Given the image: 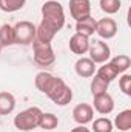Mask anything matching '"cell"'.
Wrapping results in <instances>:
<instances>
[{
	"label": "cell",
	"instance_id": "obj_8",
	"mask_svg": "<svg viewBox=\"0 0 131 132\" xmlns=\"http://www.w3.org/2000/svg\"><path fill=\"white\" fill-rule=\"evenodd\" d=\"M72 118L77 125H88L94 120V109L88 103H80L72 109Z\"/></svg>",
	"mask_w": 131,
	"mask_h": 132
},
{
	"label": "cell",
	"instance_id": "obj_10",
	"mask_svg": "<svg viewBox=\"0 0 131 132\" xmlns=\"http://www.w3.org/2000/svg\"><path fill=\"white\" fill-rule=\"evenodd\" d=\"M93 103H94L93 109L97 111L99 114H102V115H108V114H111L114 111V100H113V97L108 92L94 95V101Z\"/></svg>",
	"mask_w": 131,
	"mask_h": 132
},
{
	"label": "cell",
	"instance_id": "obj_19",
	"mask_svg": "<svg viewBox=\"0 0 131 132\" xmlns=\"http://www.w3.org/2000/svg\"><path fill=\"white\" fill-rule=\"evenodd\" d=\"M103 66H100L97 69V72H96V75L100 77L102 80H105V81H108V83H111L119 74H117V71L114 69V66L111 65V63H102Z\"/></svg>",
	"mask_w": 131,
	"mask_h": 132
},
{
	"label": "cell",
	"instance_id": "obj_23",
	"mask_svg": "<svg viewBox=\"0 0 131 132\" xmlns=\"http://www.w3.org/2000/svg\"><path fill=\"white\" fill-rule=\"evenodd\" d=\"M90 88H91V94H93V97H94V95H99V94L106 92L108 88H110V83L105 81V80H102L97 75H94V78L91 80V86H90Z\"/></svg>",
	"mask_w": 131,
	"mask_h": 132
},
{
	"label": "cell",
	"instance_id": "obj_9",
	"mask_svg": "<svg viewBox=\"0 0 131 132\" xmlns=\"http://www.w3.org/2000/svg\"><path fill=\"white\" fill-rule=\"evenodd\" d=\"M71 17L77 22L91 15V2L90 0H69Z\"/></svg>",
	"mask_w": 131,
	"mask_h": 132
},
{
	"label": "cell",
	"instance_id": "obj_25",
	"mask_svg": "<svg viewBox=\"0 0 131 132\" xmlns=\"http://www.w3.org/2000/svg\"><path fill=\"white\" fill-rule=\"evenodd\" d=\"M71 132H91V131H90L88 128H85L83 125H79L77 128H72V129H71Z\"/></svg>",
	"mask_w": 131,
	"mask_h": 132
},
{
	"label": "cell",
	"instance_id": "obj_3",
	"mask_svg": "<svg viewBox=\"0 0 131 132\" xmlns=\"http://www.w3.org/2000/svg\"><path fill=\"white\" fill-rule=\"evenodd\" d=\"M42 115V111L40 108L33 106V108H28L22 112H19L16 117H14V126L19 129V131L28 132L33 131L34 128L39 126V118Z\"/></svg>",
	"mask_w": 131,
	"mask_h": 132
},
{
	"label": "cell",
	"instance_id": "obj_2",
	"mask_svg": "<svg viewBox=\"0 0 131 132\" xmlns=\"http://www.w3.org/2000/svg\"><path fill=\"white\" fill-rule=\"evenodd\" d=\"M42 22H45L46 25L53 26L54 29L60 31L65 25V11L62 3H59L57 0H48L42 5Z\"/></svg>",
	"mask_w": 131,
	"mask_h": 132
},
{
	"label": "cell",
	"instance_id": "obj_24",
	"mask_svg": "<svg viewBox=\"0 0 131 132\" xmlns=\"http://www.w3.org/2000/svg\"><path fill=\"white\" fill-rule=\"evenodd\" d=\"M119 88L125 95H131V75L130 74H123L119 80Z\"/></svg>",
	"mask_w": 131,
	"mask_h": 132
},
{
	"label": "cell",
	"instance_id": "obj_17",
	"mask_svg": "<svg viewBox=\"0 0 131 132\" xmlns=\"http://www.w3.org/2000/svg\"><path fill=\"white\" fill-rule=\"evenodd\" d=\"M14 43V29L11 25L5 23L0 26V48H8Z\"/></svg>",
	"mask_w": 131,
	"mask_h": 132
},
{
	"label": "cell",
	"instance_id": "obj_22",
	"mask_svg": "<svg viewBox=\"0 0 131 132\" xmlns=\"http://www.w3.org/2000/svg\"><path fill=\"white\" fill-rule=\"evenodd\" d=\"M99 5H100V9L105 14H116L122 8L120 0H99Z\"/></svg>",
	"mask_w": 131,
	"mask_h": 132
},
{
	"label": "cell",
	"instance_id": "obj_5",
	"mask_svg": "<svg viewBox=\"0 0 131 132\" xmlns=\"http://www.w3.org/2000/svg\"><path fill=\"white\" fill-rule=\"evenodd\" d=\"M31 45L34 51V62L39 66H51L56 62V54L53 51L51 42H40L35 38Z\"/></svg>",
	"mask_w": 131,
	"mask_h": 132
},
{
	"label": "cell",
	"instance_id": "obj_14",
	"mask_svg": "<svg viewBox=\"0 0 131 132\" xmlns=\"http://www.w3.org/2000/svg\"><path fill=\"white\" fill-rule=\"evenodd\" d=\"M16 109V98L11 92L2 91L0 92V115H8Z\"/></svg>",
	"mask_w": 131,
	"mask_h": 132
},
{
	"label": "cell",
	"instance_id": "obj_16",
	"mask_svg": "<svg viewBox=\"0 0 131 132\" xmlns=\"http://www.w3.org/2000/svg\"><path fill=\"white\" fill-rule=\"evenodd\" d=\"M59 126V118L57 115L51 114V112H42L40 118H39V126L37 128H42L43 131H53Z\"/></svg>",
	"mask_w": 131,
	"mask_h": 132
},
{
	"label": "cell",
	"instance_id": "obj_21",
	"mask_svg": "<svg viewBox=\"0 0 131 132\" xmlns=\"http://www.w3.org/2000/svg\"><path fill=\"white\" fill-rule=\"evenodd\" d=\"M113 129H114L113 121L106 117H100L93 121V131L91 132H113Z\"/></svg>",
	"mask_w": 131,
	"mask_h": 132
},
{
	"label": "cell",
	"instance_id": "obj_7",
	"mask_svg": "<svg viewBox=\"0 0 131 132\" xmlns=\"http://www.w3.org/2000/svg\"><path fill=\"white\" fill-rule=\"evenodd\" d=\"M117 31H119V28H117V23H116L114 19H111V17H103V19L97 20V29H96V34H97L100 38L110 40V38L116 37Z\"/></svg>",
	"mask_w": 131,
	"mask_h": 132
},
{
	"label": "cell",
	"instance_id": "obj_4",
	"mask_svg": "<svg viewBox=\"0 0 131 132\" xmlns=\"http://www.w3.org/2000/svg\"><path fill=\"white\" fill-rule=\"evenodd\" d=\"M14 43L16 45H22V46H28L31 45L34 40H35V31H37V26L28 22V20H22V22H17L14 26Z\"/></svg>",
	"mask_w": 131,
	"mask_h": 132
},
{
	"label": "cell",
	"instance_id": "obj_15",
	"mask_svg": "<svg viewBox=\"0 0 131 132\" xmlns=\"http://www.w3.org/2000/svg\"><path fill=\"white\" fill-rule=\"evenodd\" d=\"M114 128H117L122 132H128L131 129V109H125L119 112L114 118Z\"/></svg>",
	"mask_w": 131,
	"mask_h": 132
},
{
	"label": "cell",
	"instance_id": "obj_18",
	"mask_svg": "<svg viewBox=\"0 0 131 132\" xmlns=\"http://www.w3.org/2000/svg\"><path fill=\"white\" fill-rule=\"evenodd\" d=\"M110 63L114 66V69L117 71V74H123V72H127L131 68V59L127 54H119L114 59H111Z\"/></svg>",
	"mask_w": 131,
	"mask_h": 132
},
{
	"label": "cell",
	"instance_id": "obj_1",
	"mask_svg": "<svg viewBox=\"0 0 131 132\" xmlns=\"http://www.w3.org/2000/svg\"><path fill=\"white\" fill-rule=\"evenodd\" d=\"M34 83L42 94H45L57 106H66L72 100V89L60 77H56L49 72H39Z\"/></svg>",
	"mask_w": 131,
	"mask_h": 132
},
{
	"label": "cell",
	"instance_id": "obj_6",
	"mask_svg": "<svg viewBox=\"0 0 131 132\" xmlns=\"http://www.w3.org/2000/svg\"><path fill=\"white\" fill-rule=\"evenodd\" d=\"M90 59L97 65V63H106L110 55H111V49L108 46L106 42L103 40H96L93 45H90Z\"/></svg>",
	"mask_w": 131,
	"mask_h": 132
},
{
	"label": "cell",
	"instance_id": "obj_12",
	"mask_svg": "<svg viewBox=\"0 0 131 132\" xmlns=\"http://www.w3.org/2000/svg\"><path fill=\"white\" fill-rule=\"evenodd\" d=\"M90 38L82 35V34H74L71 38H69V49L72 54H77V55H83L88 52L90 49Z\"/></svg>",
	"mask_w": 131,
	"mask_h": 132
},
{
	"label": "cell",
	"instance_id": "obj_20",
	"mask_svg": "<svg viewBox=\"0 0 131 132\" xmlns=\"http://www.w3.org/2000/svg\"><path fill=\"white\" fill-rule=\"evenodd\" d=\"M25 5H26V0H0V11L16 12V11H20Z\"/></svg>",
	"mask_w": 131,
	"mask_h": 132
},
{
	"label": "cell",
	"instance_id": "obj_13",
	"mask_svg": "<svg viewBox=\"0 0 131 132\" xmlns=\"http://www.w3.org/2000/svg\"><path fill=\"white\" fill-rule=\"evenodd\" d=\"M96 29H97V20L94 17H91V15L76 22V32L82 34V35H85L88 38L96 34Z\"/></svg>",
	"mask_w": 131,
	"mask_h": 132
},
{
	"label": "cell",
	"instance_id": "obj_11",
	"mask_svg": "<svg viewBox=\"0 0 131 132\" xmlns=\"http://www.w3.org/2000/svg\"><path fill=\"white\" fill-rule=\"evenodd\" d=\"M74 71L79 77L82 78H90L94 75L96 72V63L90 59V57H80L76 65H74Z\"/></svg>",
	"mask_w": 131,
	"mask_h": 132
}]
</instances>
